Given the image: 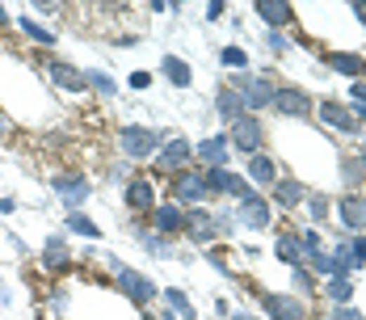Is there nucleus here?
Segmentation results:
<instances>
[{
	"label": "nucleus",
	"instance_id": "nucleus-31",
	"mask_svg": "<svg viewBox=\"0 0 366 320\" xmlns=\"http://www.w3.org/2000/svg\"><path fill=\"white\" fill-rule=\"evenodd\" d=\"M223 63H228V68H244V51H240V46H228V51H223Z\"/></svg>",
	"mask_w": 366,
	"mask_h": 320
},
{
	"label": "nucleus",
	"instance_id": "nucleus-16",
	"mask_svg": "<svg viewBox=\"0 0 366 320\" xmlns=\"http://www.w3.org/2000/svg\"><path fill=\"white\" fill-rule=\"evenodd\" d=\"M249 177H253L257 186H274V181H278V165L257 152V156H249Z\"/></svg>",
	"mask_w": 366,
	"mask_h": 320
},
{
	"label": "nucleus",
	"instance_id": "nucleus-39",
	"mask_svg": "<svg viewBox=\"0 0 366 320\" xmlns=\"http://www.w3.org/2000/svg\"><path fill=\"white\" fill-rule=\"evenodd\" d=\"M354 101H358V105H366V80H358V84H354Z\"/></svg>",
	"mask_w": 366,
	"mask_h": 320
},
{
	"label": "nucleus",
	"instance_id": "nucleus-44",
	"mask_svg": "<svg viewBox=\"0 0 366 320\" xmlns=\"http://www.w3.org/2000/svg\"><path fill=\"white\" fill-rule=\"evenodd\" d=\"M362 169H366V139H362Z\"/></svg>",
	"mask_w": 366,
	"mask_h": 320
},
{
	"label": "nucleus",
	"instance_id": "nucleus-15",
	"mask_svg": "<svg viewBox=\"0 0 366 320\" xmlns=\"http://www.w3.org/2000/svg\"><path fill=\"white\" fill-rule=\"evenodd\" d=\"M228 152H232V148H228V139H219V135L198 143V160L211 165V169H223V165H228Z\"/></svg>",
	"mask_w": 366,
	"mask_h": 320
},
{
	"label": "nucleus",
	"instance_id": "nucleus-21",
	"mask_svg": "<svg viewBox=\"0 0 366 320\" xmlns=\"http://www.w3.org/2000/svg\"><path fill=\"white\" fill-rule=\"evenodd\" d=\"M341 224L346 228H366V198H341Z\"/></svg>",
	"mask_w": 366,
	"mask_h": 320
},
{
	"label": "nucleus",
	"instance_id": "nucleus-35",
	"mask_svg": "<svg viewBox=\"0 0 366 320\" xmlns=\"http://www.w3.org/2000/svg\"><path fill=\"white\" fill-rule=\"evenodd\" d=\"M148 84H152L148 72H131V89H148Z\"/></svg>",
	"mask_w": 366,
	"mask_h": 320
},
{
	"label": "nucleus",
	"instance_id": "nucleus-7",
	"mask_svg": "<svg viewBox=\"0 0 366 320\" xmlns=\"http://www.w3.org/2000/svg\"><path fill=\"white\" fill-rule=\"evenodd\" d=\"M185 165H190V143L185 139H169L156 152V173H181Z\"/></svg>",
	"mask_w": 366,
	"mask_h": 320
},
{
	"label": "nucleus",
	"instance_id": "nucleus-38",
	"mask_svg": "<svg viewBox=\"0 0 366 320\" xmlns=\"http://www.w3.org/2000/svg\"><path fill=\"white\" fill-rule=\"evenodd\" d=\"M148 249L152 253H164V236H148Z\"/></svg>",
	"mask_w": 366,
	"mask_h": 320
},
{
	"label": "nucleus",
	"instance_id": "nucleus-37",
	"mask_svg": "<svg viewBox=\"0 0 366 320\" xmlns=\"http://www.w3.org/2000/svg\"><path fill=\"white\" fill-rule=\"evenodd\" d=\"M207 17H211V21H219V17H223V4H219V0H215V4H207Z\"/></svg>",
	"mask_w": 366,
	"mask_h": 320
},
{
	"label": "nucleus",
	"instance_id": "nucleus-24",
	"mask_svg": "<svg viewBox=\"0 0 366 320\" xmlns=\"http://www.w3.org/2000/svg\"><path fill=\"white\" fill-rule=\"evenodd\" d=\"M274 198H278L282 207H295V203L303 198V181H274Z\"/></svg>",
	"mask_w": 366,
	"mask_h": 320
},
{
	"label": "nucleus",
	"instance_id": "nucleus-27",
	"mask_svg": "<svg viewBox=\"0 0 366 320\" xmlns=\"http://www.w3.org/2000/svg\"><path fill=\"white\" fill-rule=\"evenodd\" d=\"M333 68L346 72V76H362V72H366V63L358 59V55H333Z\"/></svg>",
	"mask_w": 366,
	"mask_h": 320
},
{
	"label": "nucleus",
	"instance_id": "nucleus-3",
	"mask_svg": "<svg viewBox=\"0 0 366 320\" xmlns=\"http://www.w3.org/2000/svg\"><path fill=\"white\" fill-rule=\"evenodd\" d=\"M232 194H236V203H240V224H244V228H266V224H270V207H266L240 177H236Z\"/></svg>",
	"mask_w": 366,
	"mask_h": 320
},
{
	"label": "nucleus",
	"instance_id": "nucleus-26",
	"mask_svg": "<svg viewBox=\"0 0 366 320\" xmlns=\"http://www.w3.org/2000/svg\"><path fill=\"white\" fill-rule=\"evenodd\" d=\"M278 257L291 262V266H303V241L299 236H282L278 241Z\"/></svg>",
	"mask_w": 366,
	"mask_h": 320
},
{
	"label": "nucleus",
	"instance_id": "nucleus-14",
	"mask_svg": "<svg viewBox=\"0 0 366 320\" xmlns=\"http://www.w3.org/2000/svg\"><path fill=\"white\" fill-rule=\"evenodd\" d=\"M316 114H320V122H329V127H337V131H354V114H350V105H341V101H325Z\"/></svg>",
	"mask_w": 366,
	"mask_h": 320
},
{
	"label": "nucleus",
	"instance_id": "nucleus-32",
	"mask_svg": "<svg viewBox=\"0 0 366 320\" xmlns=\"http://www.w3.org/2000/svg\"><path fill=\"white\" fill-rule=\"evenodd\" d=\"M329 295H333V300H350V283H346V279H333V283H329Z\"/></svg>",
	"mask_w": 366,
	"mask_h": 320
},
{
	"label": "nucleus",
	"instance_id": "nucleus-9",
	"mask_svg": "<svg viewBox=\"0 0 366 320\" xmlns=\"http://www.w3.org/2000/svg\"><path fill=\"white\" fill-rule=\"evenodd\" d=\"M152 224H156V232H160V236H173V232H181V228H185V211H181L177 203H164V207H156V211H152Z\"/></svg>",
	"mask_w": 366,
	"mask_h": 320
},
{
	"label": "nucleus",
	"instance_id": "nucleus-11",
	"mask_svg": "<svg viewBox=\"0 0 366 320\" xmlns=\"http://www.w3.org/2000/svg\"><path fill=\"white\" fill-rule=\"evenodd\" d=\"M126 207L131 211H156V194H152V181L148 177H135L126 186Z\"/></svg>",
	"mask_w": 366,
	"mask_h": 320
},
{
	"label": "nucleus",
	"instance_id": "nucleus-43",
	"mask_svg": "<svg viewBox=\"0 0 366 320\" xmlns=\"http://www.w3.org/2000/svg\"><path fill=\"white\" fill-rule=\"evenodd\" d=\"M232 320H253V316H244V312H236V316H232Z\"/></svg>",
	"mask_w": 366,
	"mask_h": 320
},
{
	"label": "nucleus",
	"instance_id": "nucleus-42",
	"mask_svg": "<svg viewBox=\"0 0 366 320\" xmlns=\"http://www.w3.org/2000/svg\"><path fill=\"white\" fill-rule=\"evenodd\" d=\"M354 8H358V17H362V21H366V4H354Z\"/></svg>",
	"mask_w": 366,
	"mask_h": 320
},
{
	"label": "nucleus",
	"instance_id": "nucleus-25",
	"mask_svg": "<svg viewBox=\"0 0 366 320\" xmlns=\"http://www.w3.org/2000/svg\"><path fill=\"white\" fill-rule=\"evenodd\" d=\"M185 228H190V232H194V241H202V245L215 236V228H211V215H202V211L185 215Z\"/></svg>",
	"mask_w": 366,
	"mask_h": 320
},
{
	"label": "nucleus",
	"instance_id": "nucleus-5",
	"mask_svg": "<svg viewBox=\"0 0 366 320\" xmlns=\"http://www.w3.org/2000/svg\"><path fill=\"white\" fill-rule=\"evenodd\" d=\"M274 110H278L282 118H308V114H312V97H308L303 89H291V84H287V89L274 93Z\"/></svg>",
	"mask_w": 366,
	"mask_h": 320
},
{
	"label": "nucleus",
	"instance_id": "nucleus-34",
	"mask_svg": "<svg viewBox=\"0 0 366 320\" xmlns=\"http://www.w3.org/2000/svg\"><path fill=\"white\" fill-rule=\"evenodd\" d=\"M362 177H366L362 160H358V165H354V160H350V165H346V181H362Z\"/></svg>",
	"mask_w": 366,
	"mask_h": 320
},
{
	"label": "nucleus",
	"instance_id": "nucleus-30",
	"mask_svg": "<svg viewBox=\"0 0 366 320\" xmlns=\"http://www.w3.org/2000/svg\"><path fill=\"white\" fill-rule=\"evenodd\" d=\"M164 300H169V304H173V308H177V312H181L185 320L194 316V308H190V300H185L181 291H164Z\"/></svg>",
	"mask_w": 366,
	"mask_h": 320
},
{
	"label": "nucleus",
	"instance_id": "nucleus-18",
	"mask_svg": "<svg viewBox=\"0 0 366 320\" xmlns=\"http://www.w3.org/2000/svg\"><path fill=\"white\" fill-rule=\"evenodd\" d=\"M257 13H261V21H270V25H287V21L295 17V8H291L287 0H261Z\"/></svg>",
	"mask_w": 366,
	"mask_h": 320
},
{
	"label": "nucleus",
	"instance_id": "nucleus-6",
	"mask_svg": "<svg viewBox=\"0 0 366 320\" xmlns=\"http://www.w3.org/2000/svg\"><path fill=\"white\" fill-rule=\"evenodd\" d=\"M114 270H118V287H122L135 304H152V300H156V287H152V279H148V274L126 270V266H114Z\"/></svg>",
	"mask_w": 366,
	"mask_h": 320
},
{
	"label": "nucleus",
	"instance_id": "nucleus-8",
	"mask_svg": "<svg viewBox=\"0 0 366 320\" xmlns=\"http://www.w3.org/2000/svg\"><path fill=\"white\" fill-rule=\"evenodd\" d=\"M232 89H236V93L244 97V105H249V110H257V105L274 101L270 84H266V80H257V76H236V80H232Z\"/></svg>",
	"mask_w": 366,
	"mask_h": 320
},
{
	"label": "nucleus",
	"instance_id": "nucleus-17",
	"mask_svg": "<svg viewBox=\"0 0 366 320\" xmlns=\"http://www.w3.org/2000/svg\"><path fill=\"white\" fill-rule=\"evenodd\" d=\"M67 262H72V249H67L63 241H46V249H42V266H46L51 274H59V270H67Z\"/></svg>",
	"mask_w": 366,
	"mask_h": 320
},
{
	"label": "nucleus",
	"instance_id": "nucleus-4",
	"mask_svg": "<svg viewBox=\"0 0 366 320\" xmlns=\"http://www.w3.org/2000/svg\"><path fill=\"white\" fill-rule=\"evenodd\" d=\"M173 203H202L207 198V173H198V169H181V173H173Z\"/></svg>",
	"mask_w": 366,
	"mask_h": 320
},
{
	"label": "nucleus",
	"instance_id": "nucleus-1",
	"mask_svg": "<svg viewBox=\"0 0 366 320\" xmlns=\"http://www.w3.org/2000/svg\"><path fill=\"white\" fill-rule=\"evenodd\" d=\"M261 139H266V127H261L253 114H240L236 122H228V148L257 156V152H261Z\"/></svg>",
	"mask_w": 366,
	"mask_h": 320
},
{
	"label": "nucleus",
	"instance_id": "nucleus-13",
	"mask_svg": "<svg viewBox=\"0 0 366 320\" xmlns=\"http://www.w3.org/2000/svg\"><path fill=\"white\" fill-rule=\"evenodd\" d=\"M215 110H219V118H223V122H236V118H240L249 105H244V97H240V93L228 84V89H219V97H215Z\"/></svg>",
	"mask_w": 366,
	"mask_h": 320
},
{
	"label": "nucleus",
	"instance_id": "nucleus-28",
	"mask_svg": "<svg viewBox=\"0 0 366 320\" xmlns=\"http://www.w3.org/2000/svg\"><path fill=\"white\" fill-rule=\"evenodd\" d=\"M21 30H25L38 46H51V42H55V34H51V30H42V25H34V17H25V21H21Z\"/></svg>",
	"mask_w": 366,
	"mask_h": 320
},
{
	"label": "nucleus",
	"instance_id": "nucleus-19",
	"mask_svg": "<svg viewBox=\"0 0 366 320\" xmlns=\"http://www.w3.org/2000/svg\"><path fill=\"white\" fill-rule=\"evenodd\" d=\"M160 72L177 84V89H190V80H194V72H190V63L185 59H177V55H164V63H160Z\"/></svg>",
	"mask_w": 366,
	"mask_h": 320
},
{
	"label": "nucleus",
	"instance_id": "nucleus-33",
	"mask_svg": "<svg viewBox=\"0 0 366 320\" xmlns=\"http://www.w3.org/2000/svg\"><path fill=\"white\" fill-rule=\"evenodd\" d=\"M350 249H354V266H366V241H350Z\"/></svg>",
	"mask_w": 366,
	"mask_h": 320
},
{
	"label": "nucleus",
	"instance_id": "nucleus-2",
	"mask_svg": "<svg viewBox=\"0 0 366 320\" xmlns=\"http://www.w3.org/2000/svg\"><path fill=\"white\" fill-rule=\"evenodd\" d=\"M118 143H122V152H126L131 160H148V156L160 152V139H156V131H148V127H122V131H118Z\"/></svg>",
	"mask_w": 366,
	"mask_h": 320
},
{
	"label": "nucleus",
	"instance_id": "nucleus-36",
	"mask_svg": "<svg viewBox=\"0 0 366 320\" xmlns=\"http://www.w3.org/2000/svg\"><path fill=\"white\" fill-rule=\"evenodd\" d=\"M329 215V207H325V198H312V219H325Z\"/></svg>",
	"mask_w": 366,
	"mask_h": 320
},
{
	"label": "nucleus",
	"instance_id": "nucleus-41",
	"mask_svg": "<svg viewBox=\"0 0 366 320\" xmlns=\"http://www.w3.org/2000/svg\"><path fill=\"white\" fill-rule=\"evenodd\" d=\"M4 131H8V118H4V110H0V135H4Z\"/></svg>",
	"mask_w": 366,
	"mask_h": 320
},
{
	"label": "nucleus",
	"instance_id": "nucleus-22",
	"mask_svg": "<svg viewBox=\"0 0 366 320\" xmlns=\"http://www.w3.org/2000/svg\"><path fill=\"white\" fill-rule=\"evenodd\" d=\"M232 186H236V173H228V169L207 173V194H232Z\"/></svg>",
	"mask_w": 366,
	"mask_h": 320
},
{
	"label": "nucleus",
	"instance_id": "nucleus-23",
	"mask_svg": "<svg viewBox=\"0 0 366 320\" xmlns=\"http://www.w3.org/2000/svg\"><path fill=\"white\" fill-rule=\"evenodd\" d=\"M67 232H76V236H84V241H97V236H101V228H97L89 215H80V211L67 215Z\"/></svg>",
	"mask_w": 366,
	"mask_h": 320
},
{
	"label": "nucleus",
	"instance_id": "nucleus-10",
	"mask_svg": "<svg viewBox=\"0 0 366 320\" xmlns=\"http://www.w3.org/2000/svg\"><path fill=\"white\" fill-rule=\"evenodd\" d=\"M46 72H51V80H55L59 89H72V93L84 89V72H76V68L63 63V59H46Z\"/></svg>",
	"mask_w": 366,
	"mask_h": 320
},
{
	"label": "nucleus",
	"instance_id": "nucleus-20",
	"mask_svg": "<svg viewBox=\"0 0 366 320\" xmlns=\"http://www.w3.org/2000/svg\"><path fill=\"white\" fill-rule=\"evenodd\" d=\"M55 190L63 194V203H67V207H76V203H84V198H89V181H80V177H55Z\"/></svg>",
	"mask_w": 366,
	"mask_h": 320
},
{
	"label": "nucleus",
	"instance_id": "nucleus-40",
	"mask_svg": "<svg viewBox=\"0 0 366 320\" xmlns=\"http://www.w3.org/2000/svg\"><path fill=\"white\" fill-rule=\"evenodd\" d=\"M329 320H362V316H358V312H354V308H341V312H337V316H329Z\"/></svg>",
	"mask_w": 366,
	"mask_h": 320
},
{
	"label": "nucleus",
	"instance_id": "nucleus-45",
	"mask_svg": "<svg viewBox=\"0 0 366 320\" xmlns=\"http://www.w3.org/2000/svg\"><path fill=\"white\" fill-rule=\"evenodd\" d=\"M4 21H8V17H4V8H0V25H4Z\"/></svg>",
	"mask_w": 366,
	"mask_h": 320
},
{
	"label": "nucleus",
	"instance_id": "nucleus-12",
	"mask_svg": "<svg viewBox=\"0 0 366 320\" xmlns=\"http://www.w3.org/2000/svg\"><path fill=\"white\" fill-rule=\"evenodd\" d=\"M266 312L274 320H303V304L295 295H266Z\"/></svg>",
	"mask_w": 366,
	"mask_h": 320
},
{
	"label": "nucleus",
	"instance_id": "nucleus-29",
	"mask_svg": "<svg viewBox=\"0 0 366 320\" xmlns=\"http://www.w3.org/2000/svg\"><path fill=\"white\" fill-rule=\"evenodd\" d=\"M84 84H93V89H97V93H105V97L114 93V80H110V76H101V72H84Z\"/></svg>",
	"mask_w": 366,
	"mask_h": 320
}]
</instances>
